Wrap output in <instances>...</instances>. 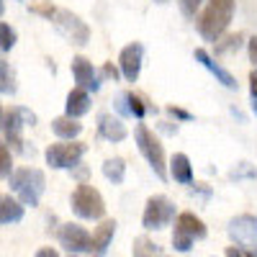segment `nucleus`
Here are the masks:
<instances>
[{
  "instance_id": "obj_21",
  "label": "nucleus",
  "mask_w": 257,
  "mask_h": 257,
  "mask_svg": "<svg viewBox=\"0 0 257 257\" xmlns=\"http://www.w3.org/2000/svg\"><path fill=\"white\" fill-rule=\"evenodd\" d=\"M132 252H134V257H170L167 252H162L160 244H155L149 237H137L134 244H132Z\"/></svg>"
},
{
  "instance_id": "obj_9",
  "label": "nucleus",
  "mask_w": 257,
  "mask_h": 257,
  "mask_svg": "<svg viewBox=\"0 0 257 257\" xmlns=\"http://www.w3.org/2000/svg\"><path fill=\"white\" fill-rule=\"evenodd\" d=\"M173 219H175V203L170 201L167 196H152L147 201V206H144L142 226L147 231H157V229H165Z\"/></svg>"
},
{
  "instance_id": "obj_30",
  "label": "nucleus",
  "mask_w": 257,
  "mask_h": 257,
  "mask_svg": "<svg viewBox=\"0 0 257 257\" xmlns=\"http://www.w3.org/2000/svg\"><path fill=\"white\" fill-rule=\"evenodd\" d=\"M249 88H252V111L257 113V72L249 75Z\"/></svg>"
},
{
  "instance_id": "obj_20",
  "label": "nucleus",
  "mask_w": 257,
  "mask_h": 257,
  "mask_svg": "<svg viewBox=\"0 0 257 257\" xmlns=\"http://www.w3.org/2000/svg\"><path fill=\"white\" fill-rule=\"evenodd\" d=\"M24 219V203L13 196H0V224H16Z\"/></svg>"
},
{
  "instance_id": "obj_26",
  "label": "nucleus",
  "mask_w": 257,
  "mask_h": 257,
  "mask_svg": "<svg viewBox=\"0 0 257 257\" xmlns=\"http://www.w3.org/2000/svg\"><path fill=\"white\" fill-rule=\"evenodd\" d=\"M13 173V157H11V149L8 144L0 142V178H11Z\"/></svg>"
},
{
  "instance_id": "obj_3",
  "label": "nucleus",
  "mask_w": 257,
  "mask_h": 257,
  "mask_svg": "<svg viewBox=\"0 0 257 257\" xmlns=\"http://www.w3.org/2000/svg\"><path fill=\"white\" fill-rule=\"evenodd\" d=\"M11 188L24 206H39L47 188V178L39 167H21L11 173Z\"/></svg>"
},
{
  "instance_id": "obj_11",
  "label": "nucleus",
  "mask_w": 257,
  "mask_h": 257,
  "mask_svg": "<svg viewBox=\"0 0 257 257\" xmlns=\"http://www.w3.org/2000/svg\"><path fill=\"white\" fill-rule=\"evenodd\" d=\"M142 62H144V47L139 44V41H134V44H128V47L121 49V54H118V70L126 77V82H137L139 80Z\"/></svg>"
},
{
  "instance_id": "obj_15",
  "label": "nucleus",
  "mask_w": 257,
  "mask_h": 257,
  "mask_svg": "<svg viewBox=\"0 0 257 257\" xmlns=\"http://www.w3.org/2000/svg\"><path fill=\"white\" fill-rule=\"evenodd\" d=\"M98 134L105 142H113V144H118V142H123L128 137L126 123L118 116H113V113H100L98 116Z\"/></svg>"
},
{
  "instance_id": "obj_5",
  "label": "nucleus",
  "mask_w": 257,
  "mask_h": 257,
  "mask_svg": "<svg viewBox=\"0 0 257 257\" xmlns=\"http://www.w3.org/2000/svg\"><path fill=\"white\" fill-rule=\"evenodd\" d=\"M72 211H75V216L80 219H103L105 216V201L100 196V190L88 185V183H80L75 190H72Z\"/></svg>"
},
{
  "instance_id": "obj_32",
  "label": "nucleus",
  "mask_w": 257,
  "mask_h": 257,
  "mask_svg": "<svg viewBox=\"0 0 257 257\" xmlns=\"http://www.w3.org/2000/svg\"><path fill=\"white\" fill-rule=\"evenodd\" d=\"M103 77H108V80H111V77H113V80L118 77V70L113 67L111 62H105V64H103Z\"/></svg>"
},
{
  "instance_id": "obj_24",
  "label": "nucleus",
  "mask_w": 257,
  "mask_h": 257,
  "mask_svg": "<svg viewBox=\"0 0 257 257\" xmlns=\"http://www.w3.org/2000/svg\"><path fill=\"white\" fill-rule=\"evenodd\" d=\"M123 100H126V111L132 113V116H137V118H144L147 116V105H144V100L137 95V93H126L123 95Z\"/></svg>"
},
{
  "instance_id": "obj_13",
  "label": "nucleus",
  "mask_w": 257,
  "mask_h": 257,
  "mask_svg": "<svg viewBox=\"0 0 257 257\" xmlns=\"http://www.w3.org/2000/svg\"><path fill=\"white\" fill-rule=\"evenodd\" d=\"M70 67H72V77H75V82H77V88L88 90V93H98V90H100V75L95 72V67H93L90 59H85V57L80 54V57L72 59Z\"/></svg>"
},
{
  "instance_id": "obj_7",
  "label": "nucleus",
  "mask_w": 257,
  "mask_h": 257,
  "mask_svg": "<svg viewBox=\"0 0 257 257\" xmlns=\"http://www.w3.org/2000/svg\"><path fill=\"white\" fill-rule=\"evenodd\" d=\"M34 123H36V113H31L29 108H21V105H13V108L3 111V118H0L6 139L16 152H24V137H21L24 126H34Z\"/></svg>"
},
{
  "instance_id": "obj_33",
  "label": "nucleus",
  "mask_w": 257,
  "mask_h": 257,
  "mask_svg": "<svg viewBox=\"0 0 257 257\" xmlns=\"http://www.w3.org/2000/svg\"><path fill=\"white\" fill-rule=\"evenodd\" d=\"M36 257H59V252H57L54 247H41V249L36 252Z\"/></svg>"
},
{
  "instance_id": "obj_37",
  "label": "nucleus",
  "mask_w": 257,
  "mask_h": 257,
  "mask_svg": "<svg viewBox=\"0 0 257 257\" xmlns=\"http://www.w3.org/2000/svg\"><path fill=\"white\" fill-rule=\"evenodd\" d=\"M70 257H77V254H70Z\"/></svg>"
},
{
  "instance_id": "obj_36",
  "label": "nucleus",
  "mask_w": 257,
  "mask_h": 257,
  "mask_svg": "<svg viewBox=\"0 0 257 257\" xmlns=\"http://www.w3.org/2000/svg\"><path fill=\"white\" fill-rule=\"evenodd\" d=\"M0 118H3V108H0Z\"/></svg>"
},
{
  "instance_id": "obj_25",
  "label": "nucleus",
  "mask_w": 257,
  "mask_h": 257,
  "mask_svg": "<svg viewBox=\"0 0 257 257\" xmlns=\"http://www.w3.org/2000/svg\"><path fill=\"white\" fill-rule=\"evenodd\" d=\"M16 41H18L16 29L8 26V24H0V49H3V52H11V49L16 47Z\"/></svg>"
},
{
  "instance_id": "obj_2",
  "label": "nucleus",
  "mask_w": 257,
  "mask_h": 257,
  "mask_svg": "<svg viewBox=\"0 0 257 257\" xmlns=\"http://www.w3.org/2000/svg\"><path fill=\"white\" fill-rule=\"evenodd\" d=\"M234 18V0H208V6L203 8V13L198 16L196 26H198V34L206 39V41H216L224 36V31L229 29Z\"/></svg>"
},
{
  "instance_id": "obj_23",
  "label": "nucleus",
  "mask_w": 257,
  "mask_h": 257,
  "mask_svg": "<svg viewBox=\"0 0 257 257\" xmlns=\"http://www.w3.org/2000/svg\"><path fill=\"white\" fill-rule=\"evenodd\" d=\"M0 93L3 95H13L16 93V75L11 70V64L0 59Z\"/></svg>"
},
{
  "instance_id": "obj_19",
  "label": "nucleus",
  "mask_w": 257,
  "mask_h": 257,
  "mask_svg": "<svg viewBox=\"0 0 257 257\" xmlns=\"http://www.w3.org/2000/svg\"><path fill=\"white\" fill-rule=\"evenodd\" d=\"M52 132L62 139V142H72L82 134V123L77 118H70V116H59L52 121Z\"/></svg>"
},
{
  "instance_id": "obj_8",
  "label": "nucleus",
  "mask_w": 257,
  "mask_h": 257,
  "mask_svg": "<svg viewBox=\"0 0 257 257\" xmlns=\"http://www.w3.org/2000/svg\"><path fill=\"white\" fill-rule=\"evenodd\" d=\"M85 155V144L82 142H57V144H49L47 147V165L54 167V170H75L80 165Z\"/></svg>"
},
{
  "instance_id": "obj_17",
  "label": "nucleus",
  "mask_w": 257,
  "mask_h": 257,
  "mask_svg": "<svg viewBox=\"0 0 257 257\" xmlns=\"http://www.w3.org/2000/svg\"><path fill=\"white\" fill-rule=\"evenodd\" d=\"M90 111V93L82 88H72L67 93V103H64V116L70 118H80Z\"/></svg>"
},
{
  "instance_id": "obj_16",
  "label": "nucleus",
  "mask_w": 257,
  "mask_h": 257,
  "mask_svg": "<svg viewBox=\"0 0 257 257\" xmlns=\"http://www.w3.org/2000/svg\"><path fill=\"white\" fill-rule=\"evenodd\" d=\"M116 219H103L100 226L93 231V237H90V252L93 257H103L105 249H108L111 239H113V234H116Z\"/></svg>"
},
{
  "instance_id": "obj_27",
  "label": "nucleus",
  "mask_w": 257,
  "mask_h": 257,
  "mask_svg": "<svg viewBox=\"0 0 257 257\" xmlns=\"http://www.w3.org/2000/svg\"><path fill=\"white\" fill-rule=\"evenodd\" d=\"M201 3H203V0H180V8H183V13H185L188 18H193Z\"/></svg>"
},
{
  "instance_id": "obj_31",
  "label": "nucleus",
  "mask_w": 257,
  "mask_h": 257,
  "mask_svg": "<svg viewBox=\"0 0 257 257\" xmlns=\"http://www.w3.org/2000/svg\"><path fill=\"white\" fill-rule=\"evenodd\" d=\"M247 52H249V59H252V64L257 67V36H252V39H249V44H247Z\"/></svg>"
},
{
  "instance_id": "obj_38",
  "label": "nucleus",
  "mask_w": 257,
  "mask_h": 257,
  "mask_svg": "<svg viewBox=\"0 0 257 257\" xmlns=\"http://www.w3.org/2000/svg\"><path fill=\"white\" fill-rule=\"evenodd\" d=\"M157 3H162V0H157Z\"/></svg>"
},
{
  "instance_id": "obj_28",
  "label": "nucleus",
  "mask_w": 257,
  "mask_h": 257,
  "mask_svg": "<svg viewBox=\"0 0 257 257\" xmlns=\"http://www.w3.org/2000/svg\"><path fill=\"white\" fill-rule=\"evenodd\" d=\"M224 254H226V257H257L254 249H244V247H226Z\"/></svg>"
},
{
  "instance_id": "obj_29",
  "label": "nucleus",
  "mask_w": 257,
  "mask_h": 257,
  "mask_svg": "<svg viewBox=\"0 0 257 257\" xmlns=\"http://www.w3.org/2000/svg\"><path fill=\"white\" fill-rule=\"evenodd\" d=\"M167 113L175 116V118H180V121H190V118H193L185 108H178V105H167Z\"/></svg>"
},
{
  "instance_id": "obj_22",
  "label": "nucleus",
  "mask_w": 257,
  "mask_h": 257,
  "mask_svg": "<svg viewBox=\"0 0 257 257\" xmlns=\"http://www.w3.org/2000/svg\"><path fill=\"white\" fill-rule=\"evenodd\" d=\"M103 175L108 178L113 185H121L123 178H126V162L121 157H111V160H105L103 162Z\"/></svg>"
},
{
  "instance_id": "obj_35",
  "label": "nucleus",
  "mask_w": 257,
  "mask_h": 257,
  "mask_svg": "<svg viewBox=\"0 0 257 257\" xmlns=\"http://www.w3.org/2000/svg\"><path fill=\"white\" fill-rule=\"evenodd\" d=\"M3 11H6V6H3V0H0V16H3Z\"/></svg>"
},
{
  "instance_id": "obj_1",
  "label": "nucleus",
  "mask_w": 257,
  "mask_h": 257,
  "mask_svg": "<svg viewBox=\"0 0 257 257\" xmlns=\"http://www.w3.org/2000/svg\"><path fill=\"white\" fill-rule=\"evenodd\" d=\"M31 11L39 13V16H44V18H49L52 26H54L64 39H67V41H72V44L85 47V44L90 41V26L85 24L77 13H72V11H67V8L52 6V0H47V3H39V6H31Z\"/></svg>"
},
{
  "instance_id": "obj_12",
  "label": "nucleus",
  "mask_w": 257,
  "mask_h": 257,
  "mask_svg": "<svg viewBox=\"0 0 257 257\" xmlns=\"http://www.w3.org/2000/svg\"><path fill=\"white\" fill-rule=\"evenodd\" d=\"M229 237L237 242V244H247L254 247L257 244V216L252 213H242V216H234L226 226Z\"/></svg>"
},
{
  "instance_id": "obj_6",
  "label": "nucleus",
  "mask_w": 257,
  "mask_h": 257,
  "mask_svg": "<svg viewBox=\"0 0 257 257\" xmlns=\"http://www.w3.org/2000/svg\"><path fill=\"white\" fill-rule=\"evenodd\" d=\"M206 224L196 216V213H190V211H183L178 213V219H175V231H173V247L178 252H190L193 242L196 239H206Z\"/></svg>"
},
{
  "instance_id": "obj_34",
  "label": "nucleus",
  "mask_w": 257,
  "mask_h": 257,
  "mask_svg": "<svg viewBox=\"0 0 257 257\" xmlns=\"http://www.w3.org/2000/svg\"><path fill=\"white\" fill-rule=\"evenodd\" d=\"M85 175H88V167H77V173H75V178H77L80 183H85Z\"/></svg>"
},
{
  "instance_id": "obj_14",
  "label": "nucleus",
  "mask_w": 257,
  "mask_h": 257,
  "mask_svg": "<svg viewBox=\"0 0 257 257\" xmlns=\"http://www.w3.org/2000/svg\"><path fill=\"white\" fill-rule=\"evenodd\" d=\"M193 57H196V62H198V64H203V67H206L213 77H216V80L224 85V88H229V90H237V80H234V75H231L229 70H224L221 64H219L216 59H213L206 49H196V52H193Z\"/></svg>"
},
{
  "instance_id": "obj_10",
  "label": "nucleus",
  "mask_w": 257,
  "mask_h": 257,
  "mask_svg": "<svg viewBox=\"0 0 257 257\" xmlns=\"http://www.w3.org/2000/svg\"><path fill=\"white\" fill-rule=\"evenodd\" d=\"M59 244L70 254H82L90 252V234L80 224H62L59 226Z\"/></svg>"
},
{
  "instance_id": "obj_18",
  "label": "nucleus",
  "mask_w": 257,
  "mask_h": 257,
  "mask_svg": "<svg viewBox=\"0 0 257 257\" xmlns=\"http://www.w3.org/2000/svg\"><path fill=\"white\" fill-rule=\"evenodd\" d=\"M167 167H170V178H173L175 183H180V185H190L193 183V165H190L188 155H183V152L173 155Z\"/></svg>"
},
{
  "instance_id": "obj_4",
  "label": "nucleus",
  "mask_w": 257,
  "mask_h": 257,
  "mask_svg": "<svg viewBox=\"0 0 257 257\" xmlns=\"http://www.w3.org/2000/svg\"><path fill=\"white\" fill-rule=\"evenodd\" d=\"M134 139H137V147H139V152L142 157L149 162V167L155 170V175L160 180H167V157H165V147L162 142L155 137V132L149 126L139 123L134 128Z\"/></svg>"
}]
</instances>
